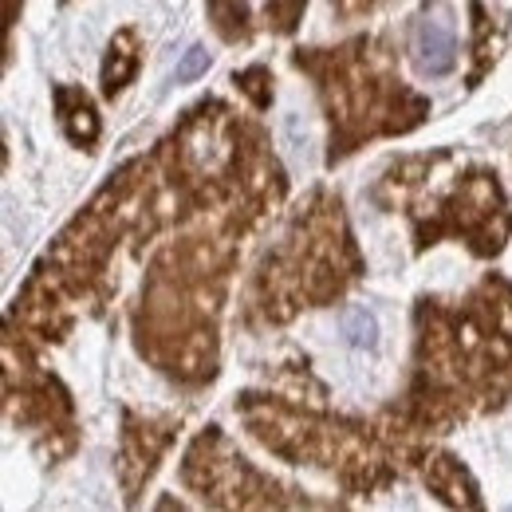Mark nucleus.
I'll return each instance as SVG.
<instances>
[{"label":"nucleus","mask_w":512,"mask_h":512,"mask_svg":"<svg viewBox=\"0 0 512 512\" xmlns=\"http://www.w3.org/2000/svg\"><path fill=\"white\" fill-rule=\"evenodd\" d=\"M512 390V284L489 276L465 308L418 304V367L406 418L446 426L469 406L497 410Z\"/></svg>","instance_id":"f257e3e1"},{"label":"nucleus","mask_w":512,"mask_h":512,"mask_svg":"<svg viewBox=\"0 0 512 512\" xmlns=\"http://www.w3.org/2000/svg\"><path fill=\"white\" fill-rule=\"evenodd\" d=\"M233 245L217 249L209 237H193L174 245L154 260L150 284L142 288V316H138V347L142 355L158 359L166 343L178 339V379H213V331L217 308L225 296Z\"/></svg>","instance_id":"f03ea898"},{"label":"nucleus","mask_w":512,"mask_h":512,"mask_svg":"<svg viewBox=\"0 0 512 512\" xmlns=\"http://www.w3.org/2000/svg\"><path fill=\"white\" fill-rule=\"evenodd\" d=\"M292 64L316 79L323 103L331 111L327 115L331 119V150H327L331 166L347 158L351 150H359L367 138L414 130L430 115V103L390 75L394 56L379 40L363 36V40H351L327 52L300 48Z\"/></svg>","instance_id":"7ed1b4c3"},{"label":"nucleus","mask_w":512,"mask_h":512,"mask_svg":"<svg viewBox=\"0 0 512 512\" xmlns=\"http://www.w3.org/2000/svg\"><path fill=\"white\" fill-rule=\"evenodd\" d=\"M339 197L316 190L308 205L292 217L280 245H272L249 288V312L264 323H280L296 316L300 308H316L335 300L355 276L359 253L339 213Z\"/></svg>","instance_id":"20e7f679"},{"label":"nucleus","mask_w":512,"mask_h":512,"mask_svg":"<svg viewBox=\"0 0 512 512\" xmlns=\"http://www.w3.org/2000/svg\"><path fill=\"white\" fill-rule=\"evenodd\" d=\"M237 410H245L253 434L268 449L292 457V461H308V465H327L335 469L347 485H355V477L363 481H386L383 449L371 442V426H351V422H312L300 410H288L272 398L245 394V402H237Z\"/></svg>","instance_id":"39448f33"},{"label":"nucleus","mask_w":512,"mask_h":512,"mask_svg":"<svg viewBox=\"0 0 512 512\" xmlns=\"http://www.w3.org/2000/svg\"><path fill=\"white\" fill-rule=\"evenodd\" d=\"M182 473L186 485L213 505H308L304 497H284L288 489L260 477L245 457L233 453V446L217 434V426H209V434L193 442Z\"/></svg>","instance_id":"423d86ee"},{"label":"nucleus","mask_w":512,"mask_h":512,"mask_svg":"<svg viewBox=\"0 0 512 512\" xmlns=\"http://www.w3.org/2000/svg\"><path fill=\"white\" fill-rule=\"evenodd\" d=\"M304 0H209V16L225 40H249L260 28L292 32Z\"/></svg>","instance_id":"0eeeda50"},{"label":"nucleus","mask_w":512,"mask_h":512,"mask_svg":"<svg viewBox=\"0 0 512 512\" xmlns=\"http://www.w3.org/2000/svg\"><path fill=\"white\" fill-rule=\"evenodd\" d=\"M410 60L418 67V75L442 79L457 64V32H453V12L446 0L426 4V12L414 20L410 32Z\"/></svg>","instance_id":"6e6552de"},{"label":"nucleus","mask_w":512,"mask_h":512,"mask_svg":"<svg viewBox=\"0 0 512 512\" xmlns=\"http://www.w3.org/2000/svg\"><path fill=\"white\" fill-rule=\"evenodd\" d=\"M174 422H138L134 414H127V430H123V489L127 497L138 493V485L154 473L158 457L166 453V446L174 442Z\"/></svg>","instance_id":"1a4fd4ad"},{"label":"nucleus","mask_w":512,"mask_h":512,"mask_svg":"<svg viewBox=\"0 0 512 512\" xmlns=\"http://www.w3.org/2000/svg\"><path fill=\"white\" fill-rule=\"evenodd\" d=\"M426 485H430L446 505H457V509H481V497H477L473 477H469V473L461 469V461H453L449 453L426 457Z\"/></svg>","instance_id":"9d476101"},{"label":"nucleus","mask_w":512,"mask_h":512,"mask_svg":"<svg viewBox=\"0 0 512 512\" xmlns=\"http://www.w3.org/2000/svg\"><path fill=\"white\" fill-rule=\"evenodd\" d=\"M56 111H60V123H64L71 142L95 146V138H99V119H95L91 99H87L79 87H56Z\"/></svg>","instance_id":"9b49d317"},{"label":"nucleus","mask_w":512,"mask_h":512,"mask_svg":"<svg viewBox=\"0 0 512 512\" xmlns=\"http://www.w3.org/2000/svg\"><path fill=\"white\" fill-rule=\"evenodd\" d=\"M138 71V44H134V32H119L111 40V52H107V64H103V95H119L134 79Z\"/></svg>","instance_id":"f8f14e48"},{"label":"nucleus","mask_w":512,"mask_h":512,"mask_svg":"<svg viewBox=\"0 0 512 512\" xmlns=\"http://www.w3.org/2000/svg\"><path fill=\"white\" fill-rule=\"evenodd\" d=\"M237 87L253 99L260 111L272 103V71L264 64H253V67H245V71H237Z\"/></svg>","instance_id":"ddd939ff"},{"label":"nucleus","mask_w":512,"mask_h":512,"mask_svg":"<svg viewBox=\"0 0 512 512\" xmlns=\"http://www.w3.org/2000/svg\"><path fill=\"white\" fill-rule=\"evenodd\" d=\"M343 335L355 343V347H375L379 343V323L367 308H351L343 316Z\"/></svg>","instance_id":"4468645a"},{"label":"nucleus","mask_w":512,"mask_h":512,"mask_svg":"<svg viewBox=\"0 0 512 512\" xmlns=\"http://www.w3.org/2000/svg\"><path fill=\"white\" fill-rule=\"evenodd\" d=\"M205 67H209V52H205V48H190V52H186V60L178 64V83H193Z\"/></svg>","instance_id":"2eb2a0df"},{"label":"nucleus","mask_w":512,"mask_h":512,"mask_svg":"<svg viewBox=\"0 0 512 512\" xmlns=\"http://www.w3.org/2000/svg\"><path fill=\"white\" fill-rule=\"evenodd\" d=\"M331 4H335V12H339V16H347V20H351V16H363V12L379 8L383 0H331Z\"/></svg>","instance_id":"dca6fc26"}]
</instances>
